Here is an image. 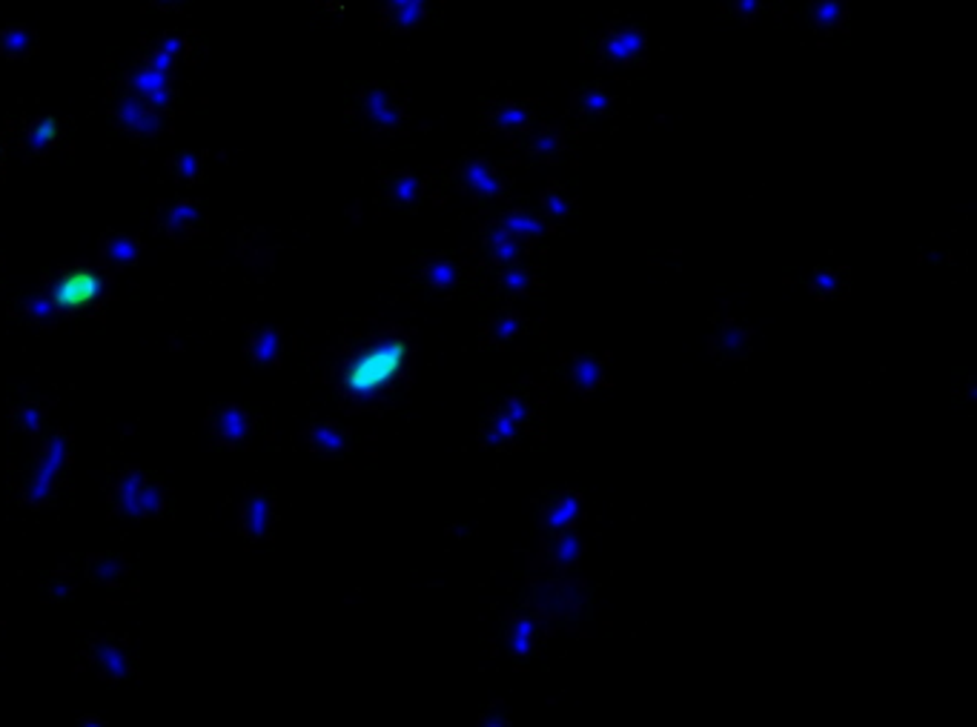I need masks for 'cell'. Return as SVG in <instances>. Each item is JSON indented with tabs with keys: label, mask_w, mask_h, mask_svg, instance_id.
Returning <instances> with one entry per match:
<instances>
[{
	"label": "cell",
	"mask_w": 977,
	"mask_h": 727,
	"mask_svg": "<svg viewBox=\"0 0 977 727\" xmlns=\"http://www.w3.org/2000/svg\"><path fill=\"white\" fill-rule=\"evenodd\" d=\"M585 63L608 69L614 78L643 72L651 60V29L636 14H616L579 43Z\"/></svg>",
	"instance_id": "4"
},
{
	"label": "cell",
	"mask_w": 977,
	"mask_h": 727,
	"mask_svg": "<svg viewBox=\"0 0 977 727\" xmlns=\"http://www.w3.org/2000/svg\"><path fill=\"white\" fill-rule=\"evenodd\" d=\"M167 169L178 184L193 187V184H202L207 178L209 169H213V160H209V153H204V149H178L167 160Z\"/></svg>",
	"instance_id": "33"
},
{
	"label": "cell",
	"mask_w": 977,
	"mask_h": 727,
	"mask_svg": "<svg viewBox=\"0 0 977 727\" xmlns=\"http://www.w3.org/2000/svg\"><path fill=\"white\" fill-rule=\"evenodd\" d=\"M579 135L568 127V120L539 118L522 138L508 144V153L528 167H559L574 155Z\"/></svg>",
	"instance_id": "12"
},
{
	"label": "cell",
	"mask_w": 977,
	"mask_h": 727,
	"mask_svg": "<svg viewBox=\"0 0 977 727\" xmlns=\"http://www.w3.org/2000/svg\"><path fill=\"white\" fill-rule=\"evenodd\" d=\"M534 207H536V213L543 215L545 224H548V227L556 233V229H563L565 220H568L570 215L576 213V198H574V193L568 189V184H563V180H554V184H548L543 193L536 195Z\"/></svg>",
	"instance_id": "29"
},
{
	"label": "cell",
	"mask_w": 977,
	"mask_h": 727,
	"mask_svg": "<svg viewBox=\"0 0 977 727\" xmlns=\"http://www.w3.org/2000/svg\"><path fill=\"white\" fill-rule=\"evenodd\" d=\"M109 120L118 132L129 135L133 140H155L169 127V112L155 109L144 98L124 89L109 92Z\"/></svg>",
	"instance_id": "14"
},
{
	"label": "cell",
	"mask_w": 977,
	"mask_h": 727,
	"mask_svg": "<svg viewBox=\"0 0 977 727\" xmlns=\"http://www.w3.org/2000/svg\"><path fill=\"white\" fill-rule=\"evenodd\" d=\"M144 244L135 233L127 229H107V233L98 238V258L107 264L109 269H133L138 261H141Z\"/></svg>",
	"instance_id": "26"
},
{
	"label": "cell",
	"mask_w": 977,
	"mask_h": 727,
	"mask_svg": "<svg viewBox=\"0 0 977 727\" xmlns=\"http://www.w3.org/2000/svg\"><path fill=\"white\" fill-rule=\"evenodd\" d=\"M488 218H494L499 227L508 229L510 235H516V238L522 240V244H528L530 249H539V244H545V240L554 235V229L545 224V218L536 213V207H530V204H519L516 198L508 200V204L496 209V213H490Z\"/></svg>",
	"instance_id": "21"
},
{
	"label": "cell",
	"mask_w": 977,
	"mask_h": 727,
	"mask_svg": "<svg viewBox=\"0 0 977 727\" xmlns=\"http://www.w3.org/2000/svg\"><path fill=\"white\" fill-rule=\"evenodd\" d=\"M302 444L310 453L328 455V459H342L353 448V435L342 424H335V421L313 419L310 424H304Z\"/></svg>",
	"instance_id": "24"
},
{
	"label": "cell",
	"mask_w": 977,
	"mask_h": 727,
	"mask_svg": "<svg viewBox=\"0 0 977 727\" xmlns=\"http://www.w3.org/2000/svg\"><path fill=\"white\" fill-rule=\"evenodd\" d=\"M525 327H528L525 315L508 304V307L496 310V313L485 321L482 341L485 344H494V347H510V344H516L519 335H525Z\"/></svg>",
	"instance_id": "31"
},
{
	"label": "cell",
	"mask_w": 977,
	"mask_h": 727,
	"mask_svg": "<svg viewBox=\"0 0 977 727\" xmlns=\"http://www.w3.org/2000/svg\"><path fill=\"white\" fill-rule=\"evenodd\" d=\"M52 395L43 390H14L7 401V419L14 435L35 441L52 428Z\"/></svg>",
	"instance_id": "17"
},
{
	"label": "cell",
	"mask_w": 977,
	"mask_h": 727,
	"mask_svg": "<svg viewBox=\"0 0 977 727\" xmlns=\"http://www.w3.org/2000/svg\"><path fill=\"white\" fill-rule=\"evenodd\" d=\"M373 195L384 209L393 213H419L430 200L442 204L439 178L410 167H388L375 175Z\"/></svg>",
	"instance_id": "11"
},
{
	"label": "cell",
	"mask_w": 977,
	"mask_h": 727,
	"mask_svg": "<svg viewBox=\"0 0 977 727\" xmlns=\"http://www.w3.org/2000/svg\"><path fill=\"white\" fill-rule=\"evenodd\" d=\"M608 373V358L596 353H576L565 361V379L576 393H594Z\"/></svg>",
	"instance_id": "28"
},
{
	"label": "cell",
	"mask_w": 977,
	"mask_h": 727,
	"mask_svg": "<svg viewBox=\"0 0 977 727\" xmlns=\"http://www.w3.org/2000/svg\"><path fill=\"white\" fill-rule=\"evenodd\" d=\"M476 273V264L459 253H424L413 261V278L424 293L448 295L462 289Z\"/></svg>",
	"instance_id": "15"
},
{
	"label": "cell",
	"mask_w": 977,
	"mask_h": 727,
	"mask_svg": "<svg viewBox=\"0 0 977 727\" xmlns=\"http://www.w3.org/2000/svg\"><path fill=\"white\" fill-rule=\"evenodd\" d=\"M279 528V495L267 488L250 490L238 501V536L250 548H264L275 539Z\"/></svg>",
	"instance_id": "16"
},
{
	"label": "cell",
	"mask_w": 977,
	"mask_h": 727,
	"mask_svg": "<svg viewBox=\"0 0 977 727\" xmlns=\"http://www.w3.org/2000/svg\"><path fill=\"white\" fill-rule=\"evenodd\" d=\"M0 261H3V258H0Z\"/></svg>",
	"instance_id": "38"
},
{
	"label": "cell",
	"mask_w": 977,
	"mask_h": 727,
	"mask_svg": "<svg viewBox=\"0 0 977 727\" xmlns=\"http://www.w3.org/2000/svg\"><path fill=\"white\" fill-rule=\"evenodd\" d=\"M81 573L69 568H58L41 581V596L43 601H52V605H69L75 599V590L81 584Z\"/></svg>",
	"instance_id": "35"
},
{
	"label": "cell",
	"mask_w": 977,
	"mask_h": 727,
	"mask_svg": "<svg viewBox=\"0 0 977 727\" xmlns=\"http://www.w3.org/2000/svg\"><path fill=\"white\" fill-rule=\"evenodd\" d=\"M625 109H628V92L619 78H594L574 89L565 120L576 135H596L616 127Z\"/></svg>",
	"instance_id": "8"
},
{
	"label": "cell",
	"mask_w": 977,
	"mask_h": 727,
	"mask_svg": "<svg viewBox=\"0 0 977 727\" xmlns=\"http://www.w3.org/2000/svg\"><path fill=\"white\" fill-rule=\"evenodd\" d=\"M204 428H207V435L215 448L227 450V453H255L273 435L270 415L264 410L253 407V404H244V401L215 404L207 413Z\"/></svg>",
	"instance_id": "7"
},
{
	"label": "cell",
	"mask_w": 977,
	"mask_h": 727,
	"mask_svg": "<svg viewBox=\"0 0 977 727\" xmlns=\"http://www.w3.org/2000/svg\"><path fill=\"white\" fill-rule=\"evenodd\" d=\"M476 249H479V267L482 269L508 267V264L536 255V249H530L516 235L499 227L488 215H482V224H479V233H476Z\"/></svg>",
	"instance_id": "19"
},
{
	"label": "cell",
	"mask_w": 977,
	"mask_h": 727,
	"mask_svg": "<svg viewBox=\"0 0 977 727\" xmlns=\"http://www.w3.org/2000/svg\"><path fill=\"white\" fill-rule=\"evenodd\" d=\"M104 499L113 519L158 521L173 508V490L167 481L141 464H115L104 481Z\"/></svg>",
	"instance_id": "5"
},
{
	"label": "cell",
	"mask_w": 977,
	"mask_h": 727,
	"mask_svg": "<svg viewBox=\"0 0 977 727\" xmlns=\"http://www.w3.org/2000/svg\"><path fill=\"white\" fill-rule=\"evenodd\" d=\"M436 178H439L442 200H448L453 195V198L465 200V204L476 207L482 215L496 213L508 200H514V169H510V160L494 158L485 149H465Z\"/></svg>",
	"instance_id": "3"
},
{
	"label": "cell",
	"mask_w": 977,
	"mask_h": 727,
	"mask_svg": "<svg viewBox=\"0 0 977 727\" xmlns=\"http://www.w3.org/2000/svg\"><path fill=\"white\" fill-rule=\"evenodd\" d=\"M805 27L820 40L849 38L851 0H809L805 3Z\"/></svg>",
	"instance_id": "23"
},
{
	"label": "cell",
	"mask_w": 977,
	"mask_h": 727,
	"mask_svg": "<svg viewBox=\"0 0 977 727\" xmlns=\"http://www.w3.org/2000/svg\"><path fill=\"white\" fill-rule=\"evenodd\" d=\"M482 273L496 298L508 301V304L519 298H530V295H536L545 287V264L536 255L508 264V267L482 269Z\"/></svg>",
	"instance_id": "18"
},
{
	"label": "cell",
	"mask_w": 977,
	"mask_h": 727,
	"mask_svg": "<svg viewBox=\"0 0 977 727\" xmlns=\"http://www.w3.org/2000/svg\"><path fill=\"white\" fill-rule=\"evenodd\" d=\"M479 127L505 140V147L522 138L536 120L545 118L543 104L522 92H490L479 100Z\"/></svg>",
	"instance_id": "10"
},
{
	"label": "cell",
	"mask_w": 977,
	"mask_h": 727,
	"mask_svg": "<svg viewBox=\"0 0 977 727\" xmlns=\"http://www.w3.org/2000/svg\"><path fill=\"white\" fill-rule=\"evenodd\" d=\"M350 127L375 144H402L413 132V100L395 80H362L348 89Z\"/></svg>",
	"instance_id": "2"
},
{
	"label": "cell",
	"mask_w": 977,
	"mask_h": 727,
	"mask_svg": "<svg viewBox=\"0 0 977 727\" xmlns=\"http://www.w3.org/2000/svg\"><path fill=\"white\" fill-rule=\"evenodd\" d=\"M442 0H375V23L388 35H410L424 27Z\"/></svg>",
	"instance_id": "20"
},
{
	"label": "cell",
	"mask_w": 977,
	"mask_h": 727,
	"mask_svg": "<svg viewBox=\"0 0 977 727\" xmlns=\"http://www.w3.org/2000/svg\"><path fill=\"white\" fill-rule=\"evenodd\" d=\"M12 318L27 327H52L55 321L61 318V310L52 301V287L43 284L41 289L18 295L12 304Z\"/></svg>",
	"instance_id": "27"
},
{
	"label": "cell",
	"mask_w": 977,
	"mask_h": 727,
	"mask_svg": "<svg viewBox=\"0 0 977 727\" xmlns=\"http://www.w3.org/2000/svg\"><path fill=\"white\" fill-rule=\"evenodd\" d=\"M153 227L173 244H193L209 229V209L193 195H173L153 207Z\"/></svg>",
	"instance_id": "13"
},
{
	"label": "cell",
	"mask_w": 977,
	"mask_h": 727,
	"mask_svg": "<svg viewBox=\"0 0 977 727\" xmlns=\"http://www.w3.org/2000/svg\"><path fill=\"white\" fill-rule=\"evenodd\" d=\"M293 341L284 333L282 327L275 324H253L244 335V358L253 364V367H275L287 358Z\"/></svg>",
	"instance_id": "22"
},
{
	"label": "cell",
	"mask_w": 977,
	"mask_h": 727,
	"mask_svg": "<svg viewBox=\"0 0 977 727\" xmlns=\"http://www.w3.org/2000/svg\"><path fill=\"white\" fill-rule=\"evenodd\" d=\"M785 0H716V12L740 27H765L783 18Z\"/></svg>",
	"instance_id": "25"
},
{
	"label": "cell",
	"mask_w": 977,
	"mask_h": 727,
	"mask_svg": "<svg viewBox=\"0 0 977 727\" xmlns=\"http://www.w3.org/2000/svg\"><path fill=\"white\" fill-rule=\"evenodd\" d=\"M751 350V330L740 321H729L723 327L711 335V353L720 361H734L749 355Z\"/></svg>",
	"instance_id": "34"
},
{
	"label": "cell",
	"mask_w": 977,
	"mask_h": 727,
	"mask_svg": "<svg viewBox=\"0 0 977 727\" xmlns=\"http://www.w3.org/2000/svg\"><path fill=\"white\" fill-rule=\"evenodd\" d=\"M195 0H141L144 12L149 14H164V18H173V14H182L193 7Z\"/></svg>",
	"instance_id": "36"
},
{
	"label": "cell",
	"mask_w": 977,
	"mask_h": 727,
	"mask_svg": "<svg viewBox=\"0 0 977 727\" xmlns=\"http://www.w3.org/2000/svg\"><path fill=\"white\" fill-rule=\"evenodd\" d=\"M75 670L101 685H127L141 674V654L124 633H92L75 654Z\"/></svg>",
	"instance_id": "6"
},
{
	"label": "cell",
	"mask_w": 977,
	"mask_h": 727,
	"mask_svg": "<svg viewBox=\"0 0 977 727\" xmlns=\"http://www.w3.org/2000/svg\"><path fill=\"white\" fill-rule=\"evenodd\" d=\"M81 579L107 601H129L138 596L141 588V570H138V556L127 550H98V553L84 556Z\"/></svg>",
	"instance_id": "9"
},
{
	"label": "cell",
	"mask_w": 977,
	"mask_h": 727,
	"mask_svg": "<svg viewBox=\"0 0 977 727\" xmlns=\"http://www.w3.org/2000/svg\"><path fill=\"white\" fill-rule=\"evenodd\" d=\"M72 473V439L67 430L49 428L29 441L27 459L9 473V493L18 508L43 513L63 499Z\"/></svg>",
	"instance_id": "1"
},
{
	"label": "cell",
	"mask_w": 977,
	"mask_h": 727,
	"mask_svg": "<svg viewBox=\"0 0 977 727\" xmlns=\"http://www.w3.org/2000/svg\"><path fill=\"white\" fill-rule=\"evenodd\" d=\"M41 52V35L29 23H7L0 27V58L9 63H27Z\"/></svg>",
	"instance_id": "30"
},
{
	"label": "cell",
	"mask_w": 977,
	"mask_h": 727,
	"mask_svg": "<svg viewBox=\"0 0 977 727\" xmlns=\"http://www.w3.org/2000/svg\"><path fill=\"white\" fill-rule=\"evenodd\" d=\"M851 284V269L840 267V264H817L805 275V287L814 298H840V295L849 293Z\"/></svg>",
	"instance_id": "32"
},
{
	"label": "cell",
	"mask_w": 977,
	"mask_h": 727,
	"mask_svg": "<svg viewBox=\"0 0 977 727\" xmlns=\"http://www.w3.org/2000/svg\"><path fill=\"white\" fill-rule=\"evenodd\" d=\"M75 727H107V721H104L98 714H87V716H81V719L75 721Z\"/></svg>",
	"instance_id": "37"
}]
</instances>
